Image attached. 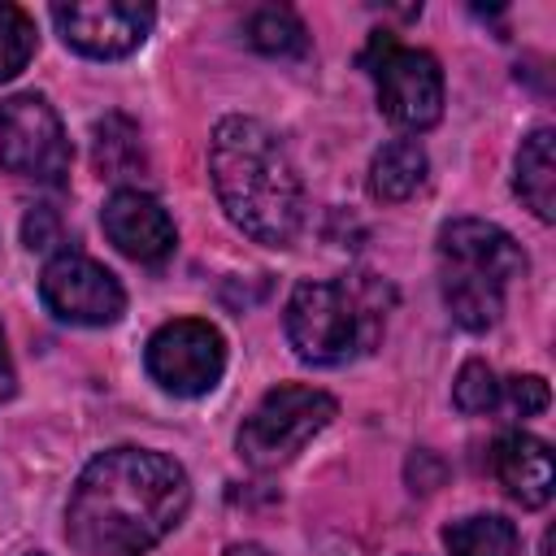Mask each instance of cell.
<instances>
[{
  "label": "cell",
  "mask_w": 556,
  "mask_h": 556,
  "mask_svg": "<svg viewBox=\"0 0 556 556\" xmlns=\"http://www.w3.org/2000/svg\"><path fill=\"white\" fill-rule=\"evenodd\" d=\"M187 469L148 447L100 452L74 482L65 504V534L87 556H143L187 513Z\"/></svg>",
  "instance_id": "6da1fadb"
},
{
  "label": "cell",
  "mask_w": 556,
  "mask_h": 556,
  "mask_svg": "<svg viewBox=\"0 0 556 556\" xmlns=\"http://www.w3.org/2000/svg\"><path fill=\"white\" fill-rule=\"evenodd\" d=\"M208 174L226 217L256 243L287 248L304 222V182L282 139L256 117H222L208 139Z\"/></svg>",
  "instance_id": "7a4b0ae2"
},
{
  "label": "cell",
  "mask_w": 556,
  "mask_h": 556,
  "mask_svg": "<svg viewBox=\"0 0 556 556\" xmlns=\"http://www.w3.org/2000/svg\"><path fill=\"white\" fill-rule=\"evenodd\" d=\"M443 304L465 330H486L504 313V291L526 274V256L508 230L482 217H456L439 230Z\"/></svg>",
  "instance_id": "3957f363"
},
{
  "label": "cell",
  "mask_w": 556,
  "mask_h": 556,
  "mask_svg": "<svg viewBox=\"0 0 556 556\" xmlns=\"http://www.w3.org/2000/svg\"><path fill=\"white\" fill-rule=\"evenodd\" d=\"M382 334V300L378 282L334 278V282H300L287 300V339L304 365H348L356 352Z\"/></svg>",
  "instance_id": "277c9868"
},
{
  "label": "cell",
  "mask_w": 556,
  "mask_h": 556,
  "mask_svg": "<svg viewBox=\"0 0 556 556\" xmlns=\"http://www.w3.org/2000/svg\"><path fill=\"white\" fill-rule=\"evenodd\" d=\"M334 413H339V404L321 387L282 382V387L265 391L261 404L243 417V426H239V456L252 469H278L313 434H321Z\"/></svg>",
  "instance_id": "5b68a950"
},
{
  "label": "cell",
  "mask_w": 556,
  "mask_h": 556,
  "mask_svg": "<svg viewBox=\"0 0 556 556\" xmlns=\"http://www.w3.org/2000/svg\"><path fill=\"white\" fill-rule=\"evenodd\" d=\"M0 165L13 178L61 187L70 174V139L56 109L39 91L0 100Z\"/></svg>",
  "instance_id": "8992f818"
},
{
  "label": "cell",
  "mask_w": 556,
  "mask_h": 556,
  "mask_svg": "<svg viewBox=\"0 0 556 556\" xmlns=\"http://www.w3.org/2000/svg\"><path fill=\"white\" fill-rule=\"evenodd\" d=\"M143 365L161 391L191 400V395H204L217 387V378L226 369V339L217 326H208L200 317H178V321H165L148 339Z\"/></svg>",
  "instance_id": "52a82bcc"
},
{
  "label": "cell",
  "mask_w": 556,
  "mask_h": 556,
  "mask_svg": "<svg viewBox=\"0 0 556 556\" xmlns=\"http://www.w3.org/2000/svg\"><path fill=\"white\" fill-rule=\"evenodd\" d=\"M374 83L382 113L404 130H426L443 113V70L426 48H404L395 39H374Z\"/></svg>",
  "instance_id": "ba28073f"
},
{
  "label": "cell",
  "mask_w": 556,
  "mask_h": 556,
  "mask_svg": "<svg viewBox=\"0 0 556 556\" xmlns=\"http://www.w3.org/2000/svg\"><path fill=\"white\" fill-rule=\"evenodd\" d=\"M39 295L70 326H113L126 313L122 282L83 252H56L39 274Z\"/></svg>",
  "instance_id": "9c48e42d"
},
{
  "label": "cell",
  "mask_w": 556,
  "mask_h": 556,
  "mask_svg": "<svg viewBox=\"0 0 556 556\" xmlns=\"http://www.w3.org/2000/svg\"><path fill=\"white\" fill-rule=\"evenodd\" d=\"M152 4H130V0H83V4H56L52 22L61 39L96 61L130 56L148 30H152Z\"/></svg>",
  "instance_id": "30bf717a"
},
{
  "label": "cell",
  "mask_w": 556,
  "mask_h": 556,
  "mask_svg": "<svg viewBox=\"0 0 556 556\" xmlns=\"http://www.w3.org/2000/svg\"><path fill=\"white\" fill-rule=\"evenodd\" d=\"M100 222H104V235L109 243L139 261V265H156L174 252L178 235H174V222L169 213L161 208V200H152L148 191H135V187H122L104 200L100 208Z\"/></svg>",
  "instance_id": "8fae6325"
},
{
  "label": "cell",
  "mask_w": 556,
  "mask_h": 556,
  "mask_svg": "<svg viewBox=\"0 0 556 556\" xmlns=\"http://www.w3.org/2000/svg\"><path fill=\"white\" fill-rule=\"evenodd\" d=\"M491 473L500 478V486L521 508H543L552 500V486H556L552 447L539 434H526V430H508V434L495 439V447H491Z\"/></svg>",
  "instance_id": "7c38bea8"
},
{
  "label": "cell",
  "mask_w": 556,
  "mask_h": 556,
  "mask_svg": "<svg viewBox=\"0 0 556 556\" xmlns=\"http://www.w3.org/2000/svg\"><path fill=\"white\" fill-rule=\"evenodd\" d=\"M552 143H556V135L547 126H539L517 148V195L526 200V208L539 222L556 217V161H552Z\"/></svg>",
  "instance_id": "4fadbf2b"
},
{
  "label": "cell",
  "mask_w": 556,
  "mask_h": 556,
  "mask_svg": "<svg viewBox=\"0 0 556 556\" xmlns=\"http://www.w3.org/2000/svg\"><path fill=\"white\" fill-rule=\"evenodd\" d=\"M426 182V152L417 139H391L369 161V191L387 204H400L417 195Z\"/></svg>",
  "instance_id": "5bb4252c"
},
{
  "label": "cell",
  "mask_w": 556,
  "mask_h": 556,
  "mask_svg": "<svg viewBox=\"0 0 556 556\" xmlns=\"http://www.w3.org/2000/svg\"><path fill=\"white\" fill-rule=\"evenodd\" d=\"M443 543L452 556H517V530L508 517L473 513L443 530Z\"/></svg>",
  "instance_id": "9a60e30c"
},
{
  "label": "cell",
  "mask_w": 556,
  "mask_h": 556,
  "mask_svg": "<svg viewBox=\"0 0 556 556\" xmlns=\"http://www.w3.org/2000/svg\"><path fill=\"white\" fill-rule=\"evenodd\" d=\"M243 30H248V43H252L256 52H265V56H300V52L308 48L304 22H300L291 9H282V4L256 9Z\"/></svg>",
  "instance_id": "2e32d148"
},
{
  "label": "cell",
  "mask_w": 556,
  "mask_h": 556,
  "mask_svg": "<svg viewBox=\"0 0 556 556\" xmlns=\"http://www.w3.org/2000/svg\"><path fill=\"white\" fill-rule=\"evenodd\" d=\"M35 56V22L17 4H0V83L17 78Z\"/></svg>",
  "instance_id": "e0dca14e"
},
{
  "label": "cell",
  "mask_w": 556,
  "mask_h": 556,
  "mask_svg": "<svg viewBox=\"0 0 556 556\" xmlns=\"http://www.w3.org/2000/svg\"><path fill=\"white\" fill-rule=\"evenodd\" d=\"M452 400H456L460 413H486V408H495L500 382H495L491 365L486 361H465L460 374H456V382H452Z\"/></svg>",
  "instance_id": "ac0fdd59"
},
{
  "label": "cell",
  "mask_w": 556,
  "mask_h": 556,
  "mask_svg": "<svg viewBox=\"0 0 556 556\" xmlns=\"http://www.w3.org/2000/svg\"><path fill=\"white\" fill-rule=\"evenodd\" d=\"M122 148H126V156L143 161L135 126H130L126 117H104V122L96 126V165H100L109 178H117V152H122Z\"/></svg>",
  "instance_id": "d6986e66"
},
{
  "label": "cell",
  "mask_w": 556,
  "mask_h": 556,
  "mask_svg": "<svg viewBox=\"0 0 556 556\" xmlns=\"http://www.w3.org/2000/svg\"><path fill=\"white\" fill-rule=\"evenodd\" d=\"M547 400H552V391H547V382H543L539 374L508 378V404H513L517 417H534V413H543Z\"/></svg>",
  "instance_id": "ffe728a7"
},
{
  "label": "cell",
  "mask_w": 556,
  "mask_h": 556,
  "mask_svg": "<svg viewBox=\"0 0 556 556\" xmlns=\"http://www.w3.org/2000/svg\"><path fill=\"white\" fill-rule=\"evenodd\" d=\"M52 235H56V217L48 208H35L26 217V243L30 248H52Z\"/></svg>",
  "instance_id": "44dd1931"
},
{
  "label": "cell",
  "mask_w": 556,
  "mask_h": 556,
  "mask_svg": "<svg viewBox=\"0 0 556 556\" xmlns=\"http://www.w3.org/2000/svg\"><path fill=\"white\" fill-rule=\"evenodd\" d=\"M17 391V374H13V361H9V348H4V330H0V404Z\"/></svg>",
  "instance_id": "7402d4cb"
}]
</instances>
